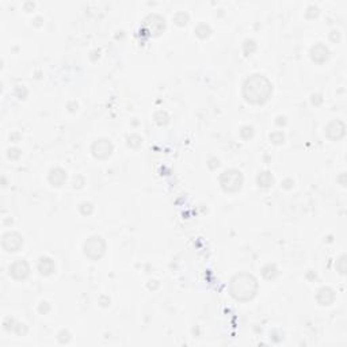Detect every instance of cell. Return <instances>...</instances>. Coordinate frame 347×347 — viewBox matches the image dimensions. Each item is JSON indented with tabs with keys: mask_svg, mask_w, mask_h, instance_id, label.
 I'll return each instance as SVG.
<instances>
[{
	"mask_svg": "<svg viewBox=\"0 0 347 347\" xmlns=\"http://www.w3.org/2000/svg\"><path fill=\"white\" fill-rule=\"evenodd\" d=\"M271 93H273V86L269 82V79L264 78L263 75H252L244 83V98L251 103H263L270 98Z\"/></svg>",
	"mask_w": 347,
	"mask_h": 347,
	"instance_id": "6da1fadb",
	"label": "cell"
},
{
	"mask_svg": "<svg viewBox=\"0 0 347 347\" xmlns=\"http://www.w3.org/2000/svg\"><path fill=\"white\" fill-rule=\"evenodd\" d=\"M231 295L239 301L251 300L258 290V282L254 277L247 273L235 275L231 281Z\"/></svg>",
	"mask_w": 347,
	"mask_h": 347,
	"instance_id": "7a4b0ae2",
	"label": "cell"
},
{
	"mask_svg": "<svg viewBox=\"0 0 347 347\" xmlns=\"http://www.w3.org/2000/svg\"><path fill=\"white\" fill-rule=\"evenodd\" d=\"M220 185L225 192H238L243 185V175L238 170H227L220 176Z\"/></svg>",
	"mask_w": 347,
	"mask_h": 347,
	"instance_id": "3957f363",
	"label": "cell"
},
{
	"mask_svg": "<svg viewBox=\"0 0 347 347\" xmlns=\"http://www.w3.org/2000/svg\"><path fill=\"white\" fill-rule=\"evenodd\" d=\"M106 249L103 239L100 236H91L87 239V242L84 243V254L87 255L90 259H99L102 258Z\"/></svg>",
	"mask_w": 347,
	"mask_h": 347,
	"instance_id": "277c9868",
	"label": "cell"
},
{
	"mask_svg": "<svg viewBox=\"0 0 347 347\" xmlns=\"http://www.w3.org/2000/svg\"><path fill=\"white\" fill-rule=\"evenodd\" d=\"M111 152H113V144L106 139H99L93 144V153L95 157L104 159L111 155Z\"/></svg>",
	"mask_w": 347,
	"mask_h": 347,
	"instance_id": "5b68a950",
	"label": "cell"
},
{
	"mask_svg": "<svg viewBox=\"0 0 347 347\" xmlns=\"http://www.w3.org/2000/svg\"><path fill=\"white\" fill-rule=\"evenodd\" d=\"M29 271H30V267L23 259H16L10 266V274L16 280H25L29 275Z\"/></svg>",
	"mask_w": 347,
	"mask_h": 347,
	"instance_id": "8992f818",
	"label": "cell"
},
{
	"mask_svg": "<svg viewBox=\"0 0 347 347\" xmlns=\"http://www.w3.org/2000/svg\"><path fill=\"white\" fill-rule=\"evenodd\" d=\"M345 130H346V126L343 124L342 121H332L330 124L327 125L326 128V135L331 139V140H339L345 136Z\"/></svg>",
	"mask_w": 347,
	"mask_h": 347,
	"instance_id": "52a82bcc",
	"label": "cell"
},
{
	"mask_svg": "<svg viewBox=\"0 0 347 347\" xmlns=\"http://www.w3.org/2000/svg\"><path fill=\"white\" fill-rule=\"evenodd\" d=\"M22 244H23V240L18 233L8 232L3 236V247L7 251H18Z\"/></svg>",
	"mask_w": 347,
	"mask_h": 347,
	"instance_id": "ba28073f",
	"label": "cell"
},
{
	"mask_svg": "<svg viewBox=\"0 0 347 347\" xmlns=\"http://www.w3.org/2000/svg\"><path fill=\"white\" fill-rule=\"evenodd\" d=\"M330 56V52L323 44H317L311 49V57L313 61L316 62H324Z\"/></svg>",
	"mask_w": 347,
	"mask_h": 347,
	"instance_id": "9c48e42d",
	"label": "cell"
},
{
	"mask_svg": "<svg viewBox=\"0 0 347 347\" xmlns=\"http://www.w3.org/2000/svg\"><path fill=\"white\" fill-rule=\"evenodd\" d=\"M335 300V293L331 288H321L317 293V301L321 305H331Z\"/></svg>",
	"mask_w": 347,
	"mask_h": 347,
	"instance_id": "30bf717a",
	"label": "cell"
},
{
	"mask_svg": "<svg viewBox=\"0 0 347 347\" xmlns=\"http://www.w3.org/2000/svg\"><path fill=\"white\" fill-rule=\"evenodd\" d=\"M65 179H67V174L61 168H54L49 174V181H50L53 186H61L62 183L65 182Z\"/></svg>",
	"mask_w": 347,
	"mask_h": 347,
	"instance_id": "8fae6325",
	"label": "cell"
},
{
	"mask_svg": "<svg viewBox=\"0 0 347 347\" xmlns=\"http://www.w3.org/2000/svg\"><path fill=\"white\" fill-rule=\"evenodd\" d=\"M38 269H40V271H41L42 274L49 275L54 271V263H53V260L50 259V258L44 256V258H41L40 262H38Z\"/></svg>",
	"mask_w": 347,
	"mask_h": 347,
	"instance_id": "7c38bea8",
	"label": "cell"
},
{
	"mask_svg": "<svg viewBox=\"0 0 347 347\" xmlns=\"http://www.w3.org/2000/svg\"><path fill=\"white\" fill-rule=\"evenodd\" d=\"M258 182H259L262 186L267 187L273 183V176H271L270 172H262V174L258 176Z\"/></svg>",
	"mask_w": 347,
	"mask_h": 347,
	"instance_id": "4fadbf2b",
	"label": "cell"
},
{
	"mask_svg": "<svg viewBox=\"0 0 347 347\" xmlns=\"http://www.w3.org/2000/svg\"><path fill=\"white\" fill-rule=\"evenodd\" d=\"M270 139L274 141V143H282L284 141V135L280 133V132H277V133H273V135L270 136Z\"/></svg>",
	"mask_w": 347,
	"mask_h": 347,
	"instance_id": "5bb4252c",
	"label": "cell"
}]
</instances>
